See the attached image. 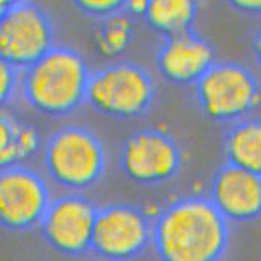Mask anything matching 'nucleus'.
Instances as JSON below:
<instances>
[{"mask_svg":"<svg viewBox=\"0 0 261 261\" xmlns=\"http://www.w3.org/2000/svg\"><path fill=\"white\" fill-rule=\"evenodd\" d=\"M229 224L206 195H183L152 217L151 246L160 261H223Z\"/></svg>","mask_w":261,"mask_h":261,"instance_id":"obj_1","label":"nucleus"},{"mask_svg":"<svg viewBox=\"0 0 261 261\" xmlns=\"http://www.w3.org/2000/svg\"><path fill=\"white\" fill-rule=\"evenodd\" d=\"M89 77L91 69L79 51L56 45L22 71L20 94L40 115L63 118L86 105Z\"/></svg>","mask_w":261,"mask_h":261,"instance_id":"obj_2","label":"nucleus"},{"mask_svg":"<svg viewBox=\"0 0 261 261\" xmlns=\"http://www.w3.org/2000/svg\"><path fill=\"white\" fill-rule=\"evenodd\" d=\"M43 166L56 186L66 192L83 194L105 177L108 151L103 140L88 126L65 124L46 139Z\"/></svg>","mask_w":261,"mask_h":261,"instance_id":"obj_3","label":"nucleus"},{"mask_svg":"<svg viewBox=\"0 0 261 261\" xmlns=\"http://www.w3.org/2000/svg\"><path fill=\"white\" fill-rule=\"evenodd\" d=\"M157 94L154 75L133 62L109 63L91 71L86 105L112 120H134L149 112Z\"/></svg>","mask_w":261,"mask_h":261,"instance_id":"obj_4","label":"nucleus"},{"mask_svg":"<svg viewBox=\"0 0 261 261\" xmlns=\"http://www.w3.org/2000/svg\"><path fill=\"white\" fill-rule=\"evenodd\" d=\"M194 94L201 114L217 123L250 117L261 103L259 80L237 62H215L194 85Z\"/></svg>","mask_w":261,"mask_h":261,"instance_id":"obj_5","label":"nucleus"},{"mask_svg":"<svg viewBox=\"0 0 261 261\" xmlns=\"http://www.w3.org/2000/svg\"><path fill=\"white\" fill-rule=\"evenodd\" d=\"M152 240V217L140 206L111 203L98 207L91 252L103 261H130L146 252Z\"/></svg>","mask_w":261,"mask_h":261,"instance_id":"obj_6","label":"nucleus"},{"mask_svg":"<svg viewBox=\"0 0 261 261\" xmlns=\"http://www.w3.org/2000/svg\"><path fill=\"white\" fill-rule=\"evenodd\" d=\"M123 175L139 186H159L172 181L183 168V151L163 129L148 127L130 134L118 155Z\"/></svg>","mask_w":261,"mask_h":261,"instance_id":"obj_7","label":"nucleus"},{"mask_svg":"<svg viewBox=\"0 0 261 261\" xmlns=\"http://www.w3.org/2000/svg\"><path fill=\"white\" fill-rule=\"evenodd\" d=\"M56 46L49 16L31 0L11 7L0 19V57L23 71Z\"/></svg>","mask_w":261,"mask_h":261,"instance_id":"obj_8","label":"nucleus"},{"mask_svg":"<svg viewBox=\"0 0 261 261\" xmlns=\"http://www.w3.org/2000/svg\"><path fill=\"white\" fill-rule=\"evenodd\" d=\"M51 200L49 185L37 171L23 163L0 169V227L11 232L39 227Z\"/></svg>","mask_w":261,"mask_h":261,"instance_id":"obj_9","label":"nucleus"},{"mask_svg":"<svg viewBox=\"0 0 261 261\" xmlns=\"http://www.w3.org/2000/svg\"><path fill=\"white\" fill-rule=\"evenodd\" d=\"M98 207L85 194L66 192L53 197L39 226L46 244L65 256L91 252L94 223Z\"/></svg>","mask_w":261,"mask_h":261,"instance_id":"obj_10","label":"nucleus"},{"mask_svg":"<svg viewBox=\"0 0 261 261\" xmlns=\"http://www.w3.org/2000/svg\"><path fill=\"white\" fill-rule=\"evenodd\" d=\"M207 198L229 223H249L261 217V175L221 165L211 178Z\"/></svg>","mask_w":261,"mask_h":261,"instance_id":"obj_11","label":"nucleus"},{"mask_svg":"<svg viewBox=\"0 0 261 261\" xmlns=\"http://www.w3.org/2000/svg\"><path fill=\"white\" fill-rule=\"evenodd\" d=\"M215 62L212 45L194 30L166 37L155 57L159 74L177 86H194Z\"/></svg>","mask_w":261,"mask_h":261,"instance_id":"obj_12","label":"nucleus"},{"mask_svg":"<svg viewBox=\"0 0 261 261\" xmlns=\"http://www.w3.org/2000/svg\"><path fill=\"white\" fill-rule=\"evenodd\" d=\"M227 165L261 175V118L246 117L229 126L223 140Z\"/></svg>","mask_w":261,"mask_h":261,"instance_id":"obj_13","label":"nucleus"},{"mask_svg":"<svg viewBox=\"0 0 261 261\" xmlns=\"http://www.w3.org/2000/svg\"><path fill=\"white\" fill-rule=\"evenodd\" d=\"M165 39L192 31L198 16V0H145L140 14Z\"/></svg>","mask_w":261,"mask_h":261,"instance_id":"obj_14","label":"nucleus"},{"mask_svg":"<svg viewBox=\"0 0 261 261\" xmlns=\"http://www.w3.org/2000/svg\"><path fill=\"white\" fill-rule=\"evenodd\" d=\"M40 146L37 130L14 115L0 111V169L22 165Z\"/></svg>","mask_w":261,"mask_h":261,"instance_id":"obj_15","label":"nucleus"},{"mask_svg":"<svg viewBox=\"0 0 261 261\" xmlns=\"http://www.w3.org/2000/svg\"><path fill=\"white\" fill-rule=\"evenodd\" d=\"M97 22L94 30L95 49L105 57H117L124 53L134 37V27L126 13Z\"/></svg>","mask_w":261,"mask_h":261,"instance_id":"obj_16","label":"nucleus"},{"mask_svg":"<svg viewBox=\"0 0 261 261\" xmlns=\"http://www.w3.org/2000/svg\"><path fill=\"white\" fill-rule=\"evenodd\" d=\"M130 0H71V4L83 16L103 20L126 13Z\"/></svg>","mask_w":261,"mask_h":261,"instance_id":"obj_17","label":"nucleus"},{"mask_svg":"<svg viewBox=\"0 0 261 261\" xmlns=\"http://www.w3.org/2000/svg\"><path fill=\"white\" fill-rule=\"evenodd\" d=\"M20 69L0 57V111H5L20 92Z\"/></svg>","mask_w":261,"mask_h":261,"instance_id":"obj_18","label":"nucleus"},{"mask_svg":"<svg viewBox=\"0 0 261 261\" xmlns=\"http://www.w3.org/2000/svg\"><path fill=\"white\" fill-rule=\"evenodd\" d=\"M226 4L240 14L261 16V0H226Z\"/></svg>","mask_w":261,"mask_h":261,"instance_id":"obj_19","label":"nucleus"},{"mask_svg":"<svg viewBox=\"0 0 261 261\" xmlns=\"http://www.w3.org/2000/svg\"><path fill=\"white\" fill-rule=\"evenodd\" d=\"M252 51H253L255 62L261 69V27L255 31V34L252 37Z\"/></svg>","mask_w":261,"mask_h":261,"instance_id":"obj_20","label":"nucleus"},{"mask_svg":"<svg viewBox=\"0 0 261 261\" xmlns=\"http://www.w3.org/2000/svg\"><path fill=\"white\" fill-rule=\"evenodd\" d=\"M23 2H27V0H0V5L5 7V8L8 10V8H11V7L20 5V4H23Z\"/></svg>","mask_w":261,"mask_h":261,"instance_id":"obj_21","label":"nucleus"},{"mask_svg":"<svg viewBox=\"0 0 261 261\" xmlns=\"http://www.w3.org/2000/svg\"><path fill=\"white\" fill-rule=\"evenodd\" d=\"M7 13V8L5 7H2V5H0V19H2L4 17V14Z\"/></svg>","mask_w":261,"mask_h":261,"instance_id":"obj_22","label":"nucleus"},{"mask_svg":"<svg viewBox=\"0 0 261 261\" xmlns=\"http://www.w3.org/2000/svg\"><path fill=\"white\" fill-rule=\"evenodd\" d=\"M91 261H103V259H91Z\"/></svg>","mask_w":261,"mask_h":261,"instance_id":"obj_23","label":"nucleus"}]
</instances>
